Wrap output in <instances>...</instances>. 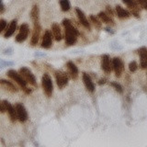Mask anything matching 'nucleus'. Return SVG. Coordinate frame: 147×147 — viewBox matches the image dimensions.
<instances>
[{
	"instance_id": "obj_15",
	"label": "nucleus",
	"mask_w": 147,
	"mask_h": 147,
	"mask_svg": "<svg viewBox=\"0 0 147 147\" xmlns=\"http://www.w3.org/2000/svg\"><path fill=\"white\" fill-rule=\"evenodd\" d=\"M139 54H140V64L142 69H145L147 67V49L142 47L139 50Z\"/></svg>"
},
{
	"instance_id": "obj_30",
	"label": "nucleus",
	"mask_w": 147,
	"mask_h": 147,
	"mask_svg": "<svg viewBox=\"0 0 147 147\" xmlns=\"http://www.w3.org/2000/svg\"><path fill=\"white\" fill-rule=\"evenodd\" d=\"M7 110V106H6V103L4 102V100L2 101V103H1V112L4 113L5 111Z\"/></svg>"
},
{
	"instance_id": "obj_8",
	"label": "nucleus",
	"mask_w": 147,
	"mask_h": 147,
	"mask_svg": "<svg viewBox=\"0 0 147 147\" xmlns=\"http://www.w3.org/2000/svg\"><path fill=\"white\" fill-rule=\"evenodd\" d=\"M112 67L114 69V71H115V74H116V76L119 77L121 76V73L123 71V63L122 61L121 60V58H114L112 60Z\"/></svg>"
},
{
	"instance_id": "obj_22",
	"label": "nucleus",
	"mask_w": 147,
	"mask_h": 147,
	"mask_svg": "<svg viewBox=\"0 0 147 147\" xmlns=\"http://www.w3.org/2000/svg\"><path fill=\"white\" fill-rule=\"evenodd\" d=\"M16 30H17V20H12L8 29L6 31V33H5V38H9L15 32Z\"/></svg>"
},
{
	"instance_id": "obj_9",
	"label": "nucleus",
	"mask_w": 147,
	"mask_h": 147,
	"mask_svg": "<svg viewBox=\"0 0 147 147\" xmlns=\"http://www.w3.org/2000/svg\"><path fill=\"white\" fill-rule=\"evenodd\" d=\"M101 67H102V70L105 73H110L111 72V69H112V63L110 62V58L109 55L105 54L101 58Z\"/></svg>"
},
{
	"instance_id": "obj_31",
	"label": "nucleus",
	"mask_w": 147,
	"mask_h": 147,
	"mask_svg": "<svg viewBox=\"0 0 147 147\" xmlns=\"http://www.w3.org/2000/svg\"><path fill=\"white\" fill-rule=\"evenodd\" d=\"M107 11H108L111 16H113V11L111 10V8H109V7H107Z\"/></svg>"
},
{
	"instance_id": "obj_24",
	"label": "nucleus",
	"mask_w": 147,
	"mask_h": 147,
	"mask_svg": "<svg viewBox=\"0 0 147 147\" xmlns=\"http://www.w3.org/2000/svg\"><path fill=\"white\" fill-rule=\"evenodd\" d=\"M60 5H61L63 11H68L70 9V2H69V0H60Z\"/></svg>"
},
{
	"instance_id": "obj_28",
	"label": "nucleus",
	"mask_w": 147,
	"mask_h": 147,
	"mask_svg": "<svg viewBox=\"0 0 147 147\" xmlns=\"http://www.w3.org/2000/svg\"><path fill=\"white\" fill-rule=\"evenodd\" d=\"M136 1L142 8L147 9V0H136Z\"/></svg>"
},
{
	"instance_id": "obj_10",
	"label": "nucleus",
	"mask_w": 147,
	"mask_h": 147,
	"mask_svg": "<svg viewBox=\"0 0 147 147\" xmlns=\"http://www.w3.org/2000/svg\"><path fill=\"white\" fill-rule=\"evenodd\" d=\"M76 15L78 17V20H79L80 23L84 26L85 28H86V29L90 30V24L88 20H87V18H86L84 12H83L80 8H76Z\"/></svg>"
},
{
	"instance_id": "obj_21",
	"label": "nucleus",
	"mask_w": 147,
	"mask_h": 147,
	"mask_svg": "<svg viewBox=\"0 0 147 147\" xmlns=\"http://www.w3.org/2000/svg\"><path fill=\"white\" fill-rule=\"evenodd\" d=\"M116 13L119 18H128L131 16V14L129 13L126 9H124L123 7H121V6H117L116 7Z\"/></svg>"
},
{
	"instance_id": "obj_27",
	"label": "nucleus",
	"mask_w": 147,
	"mask_h": 147,
	"mask_svg": "<svg viewBox=\"0 0 147 147\" xmlns=\"http://www.w3.org/2000/svg\"><path fill=\"white\" fill-rule=\"evenodd\" d=\"M111 86H112L118 92H119V93H122V87H121V86L119 85V84H118V83H111Z\"/></svg>"
},
{
	"instance_id": "obj_18",
	"label": "nucleus",
	"mask_w": 147,
	"mask_h": 147,
	"mask_svg": "<svg viewBox=\"0 0 147 147\" xmlns=\"http://www.w3.org/2000/svg\"><path fill=\"white\" fill-rule=\"evenodd\" d=\"M52 31L54 39L57 41L62 40V33H61V29H60V26L57 24V23H53L52 25Z\"/></svg>"
},
{
	"instance_id": "obj_2",
	"label": "nucleus",
	"mask_w": 147,
	"mask_h": 147,
	"mask_svg": "<svg viewBox=\"0 0 147 147\" xmlns=\"http://www.w3.org/2000/svg\"><path fill=\"white\" fill-rule=\"evenodd\" d=\"M7 76L8 77H10L12 80L15 81L17 84L20 86L21 88H23L24 90H27V81L24 79V77H23L20 74H18V72H16L15 70H9L7 72Z\"/></svg>"
},
{
	"instance_id": "obj_6",
	"label": "nucleus",
	"mask_w": 147,
	"mask_h": 147,
	"mask_svg": "<svg viewBox=\"0 0 147 147\" xmlns=\"http://www.w3.org/2000/svg\"><path fill=\"white\" fill-rule=\"evenodd\" d=\"M16 110H17V115H18V119L20 122H25L28 119V113L25 107L20 103H18L16 105Z\"/></svg>"
},
{
	"instance_id": "obj_13",
	"label": "nucleus",
	"mask_w": 147,
	"mask_h": 147,
	"mask_svg": "<svg viewBox=\"0 0 147 147\" xmlns=\"http://www.w3.org/2000/svg\"><path fill=\"white\" fill-rule=\"evenodd\" d=\"M51 45H52V33H51L49 30H46L43 35L42 42H41V47L48 49L51 47Z\"/></svg>"
},
{
	"instance_id": "obj_20",
	"label": "nucleus",
	"mask_w": 147,
	"mask_h": 147,
	"mask_svg": "<svg viewBox=\"0 0 147 147\" xmlns=\"http://www.w3.org/2000/svg\"><path fill=\"white\" fill-rule=\"evenodd\" d=\"M0 83H1V86H2L3 88H5L7 91H10V92H17L18 91V89L16 88V86H14L13 84H11L10 82L2 79L1 81H0Z\"/></svg>"
},
{
	"instance_id": "obj_14",
	"label": "nucleus",
	"mask_w": 147,
	"mask_h": 147,
	"mask_svg": "<svg viewBox=\"0 0 147 147\" xmlns=\"http://www.w3.org/2000/svg\"><path fill=\"white\" fill-rule=\"evenodd\" d=\"M40 30H41V28H40V24L34 25L33 33H32V38H31V44L32 45H36L37 43H38V40L40 39Z\"/></svg>"
},
{
	"instance_id": "obj_1",
	"label": "nucleus",
	"mask_w": 147,
	"mask_h": 147,
	"mask_svg": "<svg viewBox=\"0 0 147 147\" xmlns=\"http://www.w3.org/2000/svg\"><path fill=\"white\" fill-rule=\"evenodd\" d=\"M63 25L65 29V42L67 45H73L76 41L78 31L69 20H63Z\"/></svg>"
},
{
	"instance_id": "obj_11",
	"label": "nucleus",
	"mask_w": 147,
	"mask_h": 147,
	"mask_svg": "<svg viewBox=\"0 0 147 147\" xmlns=\"http://www.w3.org/2000/svg\"><path fill=\"white\" fill-rule=\"evenodd\" d=\"M122 2L126 5V6L131 9V12L134 16L138 17V11H139V7H138V3L136 0H122Z\"/></svg>"
},
{
	"instance_id": "obj_7",
	"label": "nucleus",
	"mask_w": 147,
	"mask_h": 147,
	"mask_svg": "<svg viewBox=\"0 0 147 147\" xmlns=\"http://www.w3.org/2000/svg\"><path fill=\"white\" fill-rule=\"evenodd\" d=\"M29 26L27 24H22L20 26V32H18V34L16 37V40L18 42H22V41H24L27 39L28 34H29Z\"/></svg>"
},
{
	"instance_id": "obj_4",
	"label": "nucleus",
	"mask_w": 147,
	"mask_h": 147,
	"mask_svg": "<svg viewBox=\"0 0 147 147\" xmlns=\"http://www.w3.org/2000/svg\"><path fill=\"white\" fill-rule=\"evenodd\" d=\"M20 75L24 77V79L29 83L30 85L34 86H37L35 76H33V74L31 73V71L30 70V69H28L26 67H22V68H20Z\"/></svg>"
},
{
	"instance_id": "obj_16",
	"label": "nucleus",
	"mask_w": 147,
	"mask_h": 147,
	"mask_svg": "<svg viewBox=\"0 0 147 147\" xmlns=\"http://www.w3.org/2000/svg\"><path fill=\"white\" fill-rule=\"evenodd\" d=\"M83 81H84V84H85L87 90L90 92H93L95 90V86L93 84V82H92L90 76L87 75L86 73L83 74Z\"/></svg>"
},
{
	"instance_id": "obj_25",
	"label": "nucleus",
	"mask_w": 147,
	"mask_h": 147,
	"mask_svg": "<svg viewBox=\"0 0 147 147\" xmlns=\"http://www.w3.org/2000/svg\"><path fill=\"white\" fill-rule=\"evenodd\" d=\"M90 20H91L92 22L94 23V25H95L96 28H100V27H101V22L98 20V18H96L95 16L91 15V16H90Z\"/></svg>"
},
{
	"instance_id": "obj_17",
	"label": "nucleus",
	"mask_w": 147,
	"mask_h": 147,
	"mask_svg": "<svg viewBox=\"0 0 147 147\" xmlns=\"http://www.w3.org/2000/svg\"><path fill=\"white\" fill-rule=\"evenodd\" d=\"M30 18L31 20L33 21L34 25L35 24H39V20H40V11H39V7L38 6H33L30 12Z\"/></svg>"
},
{
	"instance_id": "obj_19",
	"label": "nucleus",
	"mask_w": 147,
	"mask_h": 147,
	"mask_svg": "<svg viewBox=\"0 0 147 147\" xmlns=\"http://www.w3.org/2000/svg\"><path fill=\"white\" fill-rule=\"evenodd\" d=\"M67 68H68L69 74H70V76H72V78H74V79L77 78V76H78V69L76 66V64L74 63L73 62H68L67 63Z\"/></svg>"
},
{
	"instance_id": "obj_29",
	"label": "nucleus",
	"mask_w": 147,
	"mask_h": 147,
	"mask_svg": "<svg viewBox=\"0 0 147 147\" xmlns=\"http://www.w3.org/2000/svg\"><path fill=\"white\" fill-rule=\"evenodd\" d=\"M7 27V22L5 20H0V31H3L4 30H6Z\"/></svg>"
},
{
	"instance_id": "obj_3",
	"label": "nucleus",
	"mask_w": 147,
	"mask_h": 147,
	"mask_svg": "<svg viewBox=\"0 0 147 147\" xmlns=\"http://www.w3.org/2000/svg\"><path fill=\"white\" fill-rule=\"evenodd\" d=\"M41 83H42V88H43L44 93L48 96H51L53 91V81L51 79V77L48 74H44L42 76Z\"/></svg>"
},
{
	"instance_id": "obj_23",
	"label": "nucleus",
	"mask_w": 147,
	"mask_h": 147,
	"mask_svg": "<svg viewBox=\"0 0 147 147\" xmlns=\"http://www.w3.org/2000/svg\"><path fill=\"white\" fill-rule=\"evenodd\" d=\"M98 18L102 20L106 24H114V21L111 18H110L108 14H106L105 12H100L98 14Z\"/></svg>"
},
{
	"instance_id": "obj_5",
	"label": "nucleus",
	"mask_w": 147,
	"mask_h": 147,
	"mask_svg": "<svg viewBox=\"0 0 147 147\" xmlns=\"http://www.w3.org/2000/svg\"><path fill=\"white\" fill-rule=\"evenodd\" d=\"M55 78H56V83L59 88H63L68 84V76L66 73L62 71H57L55 73Z\"/></svg>"
},
{
	"instance_id": "obj_12",
	"label": "nucleus",
	"mask_w": 147,
	"mask_h": 147,
	"mask_svg": "<svg viewBox=\"0 0 147 147\" xmlns=\"http://www.w3.org/2000/svg\"><path fill=\"white\" fill-rule=\"evenodd\" d=\"M4 102L6 103V106H7V111L8 112V115L9 117H10V119L11 121H16V119H18V115H17V110L16 109L13 107V106L8 102L7 100H4Z\"/></svg>"
},
{
	"instance_id": "obj_26",
	"label": "nucleus",
	"mask_w": 147,
	"mask_h": 147,
	"mask_svg": "<svg viewBox=\"0 0 147 147\" xmlns=\"http://www.w3.org/2000/svg\"><path fill=\"white\" fill-rule=\"evenodd\" d=\"M129 69H130L131 72H135L137 69H138V64L135 61H132L130 63V64H129Z\"/></svg>"
}]
</instances>
